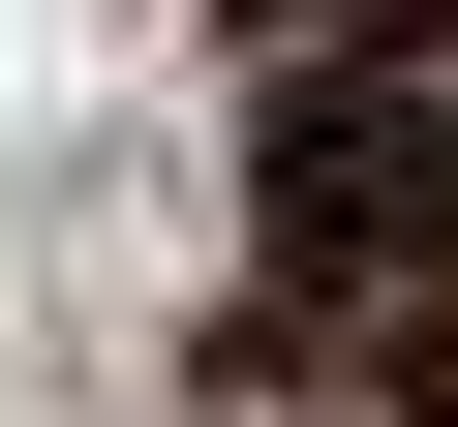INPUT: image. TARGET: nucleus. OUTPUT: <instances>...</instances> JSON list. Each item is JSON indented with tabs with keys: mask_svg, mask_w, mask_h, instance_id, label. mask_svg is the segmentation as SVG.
<instances>
[{
	"mask_svg": "<svg viewBox=\"0 0 458 427\" xmlns=\"http://www.w3.org/2000/svg\"><path fill=\"white\" fill-rule=\"evenodd\" d=\"M245 183H276V275H458V92L428 62H367V31H306L276 92H245Z\"/></svg>",
	"mask_w": 458,
	"mask_h": 427,
	"instance_id": "obj_1",
	"label": "nucleus"
},
{
	"mask_svg": "<svg viewBox=\"0 0 458 427\" xmlns=\"http://www.w3.org/2000/svg\"><path fill=\"white\" fill-rule=\"evenodd\" d=\"M245 62H306V31H367V62H458V0H214Z\"/></svg>",
	"mask_w": 458,
	"mask_h": 427,
	"instance_id": "obj_2",
	"label": "nucleus"
}]
</instances>
